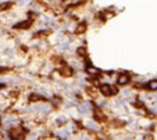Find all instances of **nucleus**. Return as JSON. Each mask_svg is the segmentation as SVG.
Returning a JSON list of instances; mask_svg holds the SVG:
<instances>
[{"mask_svg": "<svg viewBox=\"0 0 157 140\" xmlns=\"http://www.w3.org/2000/svg\"><path fill=\"white\" fill-rule=\"evenodd\" d=\"M100 90H102L103 94H106V96H110V94H111V86H108V85H102V86H100Z\"/></svg>", "mask_w": 157, "mask_h": 140, "instance_id": "nucleus-1", "label": "nucleus"}, {"mask_svg": "<svg viewBox=\"0 0 157 140\" xmlns=\"http://www.w3.org/2000/svg\"><path fill=\"white\" fill-rule=\"evenodd\" d=\"M129 82V76L128 75H121L118 78V85H127Z\"/></svg>", "mask_w": 157, "mask_h": 140, "instance_id": "nucleus-2", "label": "nucleus"}, {"mask_svg": "<svg viewBox=\"0 0 157 140\" xmlns=\"http://www.w3.org/2000/svg\"><path fill=\"white\" fill-rule=\"evenodd\" d=\"M88 72H89L90 75L96 76L97 74H99V69H97V68H93V67H89V68H88Z\"/></svg>", "mask_w": 157, "mask_h": 140, "instance_id": "nucleus-3", "label": "nucleus"}, {"mask_svg": "<svg viewBox=\"0 0 157 140\" xmlns=\"http://www.w3.org/2000/svg\"><path fill=\"white\" fill-rule=\"evenodd\" d=\"M149 89L150 90H157V80H152L149 83Z\"/></svg>", "mask_w": 157, "mask_h": 140, "instance_id": "nucleus-4", "label": "nucleus"}, {"mask_svg": "<svg viewBox=\"0 0 157 140\" xmlns=\"http://www.w3.org/2000/svg\"><path fill=\"white\" fill-rule=\"evenodd\" d=\"M0 124H2V119H0Z\"/></svg>", "mask_w": 157, "mask_h": 140, "instance_id": "nucleus-5", "label": "nucleus"}]
</instances>
